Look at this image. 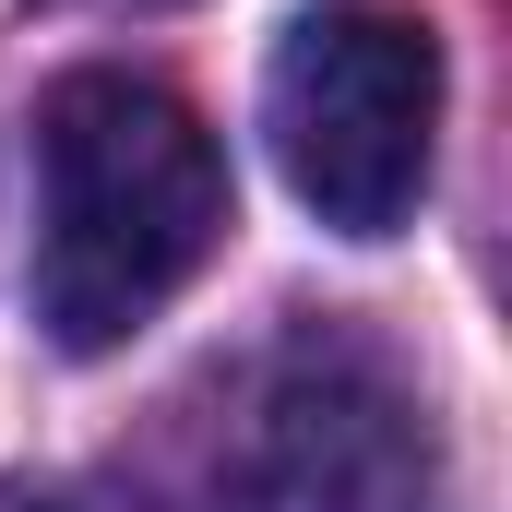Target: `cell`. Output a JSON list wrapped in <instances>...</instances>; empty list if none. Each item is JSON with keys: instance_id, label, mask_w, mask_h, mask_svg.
<instances>
[{"instance_id": "1", "label": "cell", "mask_w": 512, "mask_h": 512, "mask_svg": "<svg viewBox=\"0 0 512 512\" xmlns=\"http://www.w3.org/2000/svg\"><path fill=\"white\" fill-rule=\"evenodd\" d=\"M227 239V155L167 84L72 72L36 108V322L72 358L131 346Z\"/></svg>"}, {"instance_id": "2", "label": "cell", "mask_w": 512, "mask_h": 512, "mask_svg": "<svg viewBox=\"0 0 512 512\" xmlns=\"http://www.w3.org/2000/svg\"><path fill=\"white\" fill-rule=\"evenodd\" d=\"M262 131L286 191L334 227V239H393L429 191V143H441V48L405 12H310L274 48Z\"/></svg>"}, {"instance_id": "3", "label": "cell", "mask_w": 512, "mask_h": 512, "mask_svg": "<svg viewBox=\"0 0 512 512\" xmlns=\"http://www.w3.org/2000/svg\"><path fill=\"white\" fill-rule=\"evenodd\" d=\"M227 489H239V512H417V489H429L417 393L358 334H298L239 417Z\"/></svg>"}, {"instance_id": "4", "label": "cell", "mask_w": 512, "mask_h": 512, "mask_svg": "<svg viewBox=\"0 0 512 512\" xmlns=\"http://www.w3.org/2000/svg\"><path fill=\"white\" fill-rule=\"evenodd\" d=\"M0 512H48V501H24V489H0Z\"/></svg>"}, {"instance_id": "5", "label": "cell", "mask_w": 512, "mask_h": 512, "mask_svg": "<svg viewBox=\"0 0 512 512\" xmlns=\"http://www.w3.org/2000/svg\"><path fill=\"white\" fill-rule=\"evenodd\" d=\"M131 12H155V0H131Z\"/></svg>"}]
</instances>
